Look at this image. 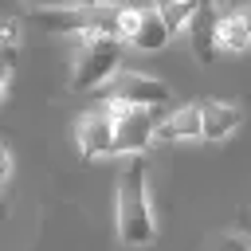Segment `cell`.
<instances>
[{"instance_id": "1", "label": "cell", "mask_w": 251, "mask_h": 251, "mask_svg": "<svg viewBox=\"0 0 251 251\" xmlns=\"http://www.w3.org/2000/svg\"><path fill=\"white\" fill-rule=\"evenodd\" d=\"M118 239L126 247H149L157 239V220L149 204V165L145 157H129L118 176Z\"/></svg>"}, {"instance_id": "2", "label": "cell", "mask_w": 251, "mask_h": 251, "mask_svg": "<svg viewBox=\"0 0 251 251\" xmlns=\"http://www.w3.org/2000/svg\"><path fill=\"white\" fill-rule=\"evenodd\" d=\"M31 24L47 31H63L75 39H98V35H118L122 24V0H98V4H67V8H39L31 12Z\"/></svg>"}, {"instance_id": "3", "label": "cell", "mask_w": 251, "mask_h": 251, "mask_svg": "<svg viewBox=\"0 0 251 251\" xmlns=\"http://www.w3.org/2000/svg\"><path fill=\"white\" fill-rule=\"evenodd\" d=\"M122 51L126 43L114 39V35H98V39H78V51H75V63H71V90L82 94V90H102L118 71H122Z\"/></svg>"}, {"instance_id": "4", "label": "cell", "mask_w": 251, "mask_h": 251, "mask_svg": "<svg viewBox=\"0 0 251 251\" xmlns=\"http://www.w3.org/2000/svg\"><path fill=\"white\" fill-rule=\"evenodd\" d=\"M98 94H102V98H118V102H126V106H145V110H153V106L169 102V82L122 67V71H118Z\"/></svg>"}, {"instance_id": "5", "label": "cell", "mask_w": 251, "mask_h": 251, "mask_svg": "<svg viewBox=\"0 0 251 251\" xmlns=\"http://www.w3.org/2000/svg\"><path fill=\"white\" fill-rule=\"evenodd\" d=\"M114 129H118V122H114L102 106L86 110V114L78 118V126H75V145H78V153H82L86 161L114 157Z\"/></svg>"}, {"instance_id": "6", "label": "cell", "mask_w": 251, "mask_h": 251, "mask_svg": "<svg viewBox=\"0 0 251 251\" xmlns=\"http://www.w3.org/2000/svg\"><path fill=\"white\" fill-rule=\"evenodd\" d=\"M153 129H157L153 110H145V106H129L126 118H118V129H114V153H122V157H141V153L153 145Z\"/></svg>"}, {"instance_id": "7", "label": "cell", "mask_w": 251, "mask_h": 251, "mask_svg": "<svg viewBox=\"0 0 251 251\" xmlns=\"http://www.w3.org/2000/svg\"><path fill=\"white\" fill-rule=\"evenodd\" d=\"M184 39H188V51L196 55V63H212L220 55V4L216 0H200Z\"/></svg>"}, {"instance_id": "8", "label": "cell", "mask_w": 251, "mask_h": 251, "mask_svg": "<svg viewBox=\"0 0 251 251\" xmlns=\"http://www.w3.org/2000/svg\"><path fill=\"white\" fill-rule=\"evenodd\" d=\"M239 122H243V110H239L235 102H220V98L200 102V137H204V141H224V137H231Z\"/></svg>"}, {"instance_id": "9", "label": "cell", "mask_w": 251, "mask_h": 251, "mask_svg": "<svg viewBox=\"0 0 251 251\" xmlns=\"http://www.w3.org/2000/svg\"><path fill=\"white\" fill-rule=\"evenodd\" d=\"M196 137H200V106H196V102L176 106L173 114L157 118L153 141H196Z\"/></svg>"}, {"instance_id": "10", "label": "cell", "mask_w": 251, "mask_h": 251, "mask_svg": "<svg viewBox=\"0 0 251 251\" xmlns=\"http://www.w3.org/2000/svg\"><path fill=\"white\" fill-rule=\"evenodd\" d=\"M220 51H227V55L251 51V4L220 12Z\"/></svg>"}, {"instance_id": "11", "label": "cell", "mask_w": 251, "mask_h": 251, "mask_svg": "<svg viewBox=\"0 0 251 251\" xmlns=\"http://www.w3.org/2000/svg\"><path fill=\"white\" fill-rule=\"evenodd\" d=\"M169 39H173V35H169L157 4H145V8H141V20H137V27H133V35H129V47H137V51H161Z\"/></svg>"}, {"instance_id": "12", "label": "cell", "mask_w": 251, "mask_h": 251, "mask_svg": "<svg viewBox=\"0 0 251 251\" xmlns=\"http://www.w3.org/2000/svg\"><path fill=\"white\" fill-rule=\"evenodd\" d=\"M196 8H200V0H157V12L165 20L169 35H184L192 16H196Z\"/></svg>"}, {"instance_id": "13", "label": "cell", "mask_w": 251, "mask_h": 251, "mask_svg": "<svg viewBox=\"0 0 251 251\" xmlns=\"http://www.w3.org/2000/svg\"><path fill=\"white\" fill-rule=\"evenodd\" d=\"M20 39H24V31H20V20H12V16H0V63L16 67Z\"/></svg>"}, {"instance_id": "14", "label": "cell", "mask_w": 251, "mask_h": 251, "mask_svg": "<svg viewBox=\"0 0 251 251\" xmlns=\"http://www.w3.org/2000/svg\"><path fill=\"white\" fill-rule=\"evenodd\" d=\"M208 251H251V239L243 231H224L208 243Z\"/></svg>"}, {"instance_id": "15", "label": "cell", "mask_w": 251, "mask_h": 251, "mask_svg": "<svg viewBox=\"0 0 251 251\" xmlns=\"http://www.w3.org/2000/svg\"><path fill=\"white\" fill-rule=\"evenodd\" d=\"M12 176V153H8V145L0 141V184Z\"/></svg>"}, {"instance_id": "16", "label": "cell", "mask_w": 251, "mask_h": 251, "mask_svg": "<svg viewBox=\"0 0 251 251\" xmlns=\"http://www.w3.org/2000/svg\"><path fill=\"white\" fill-rule=\"evenodd\" d=\"M31 4V12H39V8H67V4H78V0H27Z\"/></svg>"}, {"instance_id": "17", "label": "cell", "mask_w": 251, "mask_h": 251, "mask_svg": "<svg viewBox=\"0 0 251 251\" xmlns=\"http://www.w3.org/2000/svg\"><path fill=\"white\" fill-rule=\"evenodd\" d=\"M8 78H12V67L0 63V98H4V90H8Z\"/></svg>"}, {"instance_id": "18", "label": "cell", "mask_w": 251, "mask_h": 251, "mask_svg": "<svg viewBox=\"0 0 251 251\" xmlns=\"http://www.w3.org/2000/svg\"><path fill=\"white\" fill-rule=\"evenodd\" d=\"M239 231H243V235H251V208H243V212H239Z\"/></svg>"}, {"instance_id": "19", "label": "cell", "mask_w": 251, "mask_h": 251, "mask_svg": "<svg viewBox=\"0 0 251 251\" xmlns=\"http://www.w3.org/2000/svg\"><path fill=\"white\" fill-rule=\"evenodd\" d=\"M216 4H220V12H227V8H247L251 0H216Z\"/></svg>"}, {"instance_id": "20", "label": "cell", "mask_w": 251, "mask_h": 251, "mask_svg": "<svg viewBox=\"0 0 251 251\" xmlns=\"http://www.w3.org/2000/svg\"><path fill=\"white\" fill-rule=\"evenodd\" d=\"M4 212H8V204H4V196H0V216H4Z\"/></svg>"}, {"instance_id": "21", "label": "cell", "mask_w": 251, "mask_h": 251, "mask_svg": "<svg viewBox=\"0 0 251 251\" xmlns=\"http://www.w3.org/2000/svg\"><path fill=\"white\" fill-rule=\"evenodd\" d=\"M78 4H98V0H78Z\"/></svg>"}]
</instances>
